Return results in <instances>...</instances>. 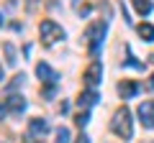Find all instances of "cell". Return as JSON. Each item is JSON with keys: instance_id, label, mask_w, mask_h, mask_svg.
Wrapping results in <instances>:
<instances>
[{"instance_id": "6da1fadb", "label": "cell", "mask_w": 154, "mask_h": 143, "mask_svg": "<svg viewBox=\"0 0 154 143\" xmlns=\"http://www.w3.org/2000/svg\"><path fill=\"white\" fill-rule=\"evenodd\" d=\"M110 130H113L116 136L121 138V141H128V138L134 136V123H131V110H128L126 105H123V107H118V110L113 112V120H110Z\"/></svg>"}, {"instance_id": "7a4b0ae2", "label": "cell", "mask_w": 154, "mask_h": 143, "mask_svg": "<svg viewBox=\"0 0 154 143\" xmlns=\"http://www.w3.org/2000/svg\"><path fill=\"white\" fill-rule=\"evenodd\" d=\"M38 33H41V41H44V46H54L59 39H64V28H62L59 23H54V21H41Z\"/></svg>"}, {"instance_id": "3957f363", "label": "cell", "mask_w": 154, "mask_h": 143, "mask_svg": "<svg viewBox=\"0 0 154 143\" xmlns=\"http://www.w3.org/2000/svg\"><path fill=\"white\" fill-rule=\"evenodd\" d=\"M103 36H105V23L103 21H95L88 26V31H85V39H88V49L90 54H98L100 44H103Z\"/></svg>"}, {"instance_id": "277c9868", "label": "cell", "mask_w": 154, "mask_h": 143, "mask_svg": "<svg viewBox=\"0 0 154 143\" xmlns=\"http://www.w3.org/2000/svg\"><path fill=\"white\" fill-rule=\"evenodd\" d=\"M46 133H49V123L44 118H31L28 120V130H26V143H38Z\"/></svg>"}, {"instance_id": "5b68a950", "label": "cell", "mask_w": 154, "mask_h": 143, "mask_svg": "<svg viewBox=\"0 0 154 143\" xmlns=\"http://www.w3.org/2000/svg\"><path fill=\"white\" fill-rule=\"evenodd\" d=\"M82 79H85V84H88L90 89H95L100 84V79H103V64H100L98 59L93 61V64L85 69V74H82Z\"/></svg>"}, {"instance_id": "8992f818", "label": "cell", "mask_w": 154, "mask_h": 143, "mask_svg": "<svg viewBox=\"0 0 154 143\" xmlns=\"http://www.w3.org/2000/svg\"><path fill=\"white\" fill-rule=\"evenodd\" d=\"M139 118L144 128H154V100H144L139 105Z\"/></svg>"}, {"instance_id": "52a82bcc", "label": "cell", "mask_w": 154, "mask_h": 143, "mask_svg": "<svg viewBox=\"0 0 154 143\" xmlns=\"http://www.w3.org/2000/svg\"><path fill=\"white\" fill-rule=\"evenodd\" d=\"M36 74H38V79L46 82V84H57V79H59V74H57L49 64H44V61H38V64H36Z\"/></svg>"}, {"instance_id": "ba28073f", "label": "cell", "mask_w": 154, "mask_h": 143, "mask_svg": "<svg viewBox=\"0 0 154 143\" xmlns=\"http://www.w3.org/2000/svg\"><path fill=\"white\" fill-rule=\"evenodd\" d=\"M136 92H139V84H136V82H131V79H123V82L118 84V95H121L123 100H131Z\"/></svg>"}, {"instance_id": "9c48e42d", "label": "cell", "mask_w": 154, "mask_h": 143, "mask_svg": "<svg viewBox=\"0 0 154 143\" xmlns=\"http://www.w3.org/2000/svg\"><path fill=\"white\" fill-rule=\"evenodd\" d=\"M5 105H8V110L16 112V115H21V112L26 110V100H23L21 95H11V97L5 100Z\"/></svg>"}, {"instance_id": "30bf717a", "label": "cell", "mask_w": 154, "mask_h": 143, "mask_svg": "<svg viewBox=\"0 0 154 143\" xmlns=\"http://www.w3.org/2000/svg\"><path fill=\"white\" fill-rule=\"evenodd\" d=\"M95 102H98V92L90 89V87H88V92H82V95H80V100H77V105H80L82 110H90Z\"/></svg>"}, {"instance_id": "8fae6325", "label": "cell", "mask_w": 154, "mask_h": 143, "mask_svg": "<svg viewBox=\"0 0 154 143\" xmlns=\"http://www.w3.org/2000/svg\"><path fill=\"white\" fill-rule=\"evenodd\" d=\"M136 31H139V36H141L144 41H154V26L152 23H139Z\"/></svg>"}, {"instance_id": "7c38bea8", "label": "cell", "mask_w": 154, "mask_h": 143, "mask_svg": "<svg viewBox=\"0 0 154 143\" xmlns=\"http://www.w3.org/2000/svg\"><path fill=\"white\" fill-rule=\"evenodd\" d=\"M134 3V8H136V13L139 16H149V13H152V0H131Z\"/></svg>"}, {"instance_id": "4fadbf2b", "label": "cell", "mask_w": 154, "mask_h": 143, "mask_svg": "<svg viewBox=\"0 0 154 143\" xmlns=\"http://www.w3.org/2000/svg\"><path fill=\"white\" fill-rule=\"evenodd\" d=\"M3 51H5V61H8V64L13 66V64L18 61V59H16V49H13L11 44H5V46H3Z\"/></svg>"}, {"instance_id": "5bb4252c", "label": "cell", "mask_w": 154, "mask_h": 143, "mask_svg": "<svg viewBox=\"0 0 154 143\" xmlns=\"http://www.w3.org/2000/svg\"><path fill=\"white\" fill-rule=\"evenodd\" d=\"M57 143H69V130L67 128H57Z\"/></svg>"}, {"instance_id": "9a60e30c", "label": "cell", "mask_w": 154, "mask_h": 143, "mask_svg": "<svg viewBox=\"0 0 154 143\" xmlns=\"http://www.w3.org/2000/svg\"><path fill=\"white\" fill-rule=\"evenodd\" d=\"M88 120H90V112H88V110H82V112H80V115L75 118V123H77V125H80V128H85V125H88Z\"/></svg>"}, {"instance_id": "2e32d148", "label": "cell", "mask_w": 154, "mask_h": 143, "mask_svg": "<svg viewBox=\"0 0 154 143\" xmlns=\"http://www.w3.org/2000/svg\"><path fill=\"white\" fill-rule=\"evenodd\" d=\"M126 51H128V61H126V64H128V66H136V69H144V64H141V61H136V59H134L131 49H126Z\"/></svg>"}, {"instance_id": "e0dca14e", "label": "cell", "mask_w": 154, "mask_h": 143, "mask_svg": "<svg viewBox=\"0 0 154 143\" xmlns=\"http://www.w3.org/2000/svg\"><path fill=\"white\" fill-rule=\"evenodd\" d=\"M23 79H26V77H23V74H16V77H13V82H11V89L21 87V84H23Z\"/></svg>"}, {"instance_id": "ac0fdd59", "label": "cell", "mask_w": 154, "mask_h": 143, "mask_svg": "<svg viewBox=\"0 0 154 143\" xmlns=\"http://www.w3.org/2000/svg\"><path fill=\"white\" fill-rule=\"evenodd\" d=\"M5 112H8V105H5V102H0V120L5 118Z\"/></svg>"}, {"instance_id": "d6986e66", "label": "cell", "mask_w": 154, "mask_h": 143, "mask_svg": "<svg viewBox=\"0 0 154 143\" xmlns=\"http://www.w3.org/2000/svg\"><path fill=\"white\" fill-rule=\"evenodd\" d=\"M75 143H90V138H88V136H80V138H77Z\"/></svg>"}, {"instance_id": "ffe728a7", "label": "cell", "mask_w": 154, "mask_h": 143, "mask_svg": "<svg viewBox=\"0 0 154 143\" xmlns=\"http://www.w3.org/2000/svg\"><path fill=\"white\" fill-rule=\"evenodd\" d=\"M149 89H154V77H152V82H149Z\"/></svg>"}, {"instance_id": "44dd1931", "label": "cell", "mask_w": 154, "mask_h": 143, "mask_svg": "<svg viewBox=\"0 0 154 143\" xmlns=\"http://www.w3.org/2000/svg\"><path fill=\"white\" fill-rule=\"evenodd\" d=\"M0 79H3V66H0Z\"/></svg>"}, {"instance_id": "7402d4cb", "label": "cell", "mask_w": 154, "mask_h": 143, "mask_svg": "<svg viewBox=\"0 0 154 143\" xmlns=\"http://www.w3.org/2000/svg\"><path fill=\"white\" fill-rule=\"evenodd\" d=\"M0 26H3V16H0Z\"/></svg>"}]
</instances>
